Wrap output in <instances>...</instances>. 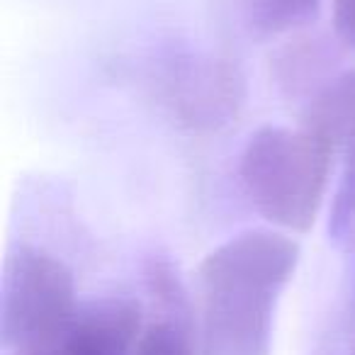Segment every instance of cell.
<instances>
[{
	"mask_svg": "<svg viewBox=\"0 0 355 355\" xmlns=\"http://www.w3.org/2000/svg\"><path fill=\"white\" fill-rule=\"evenodd\" d=\"M321 0H246V25L261 40L302 32L316 17Z\"/></svg>",
	"mask_w": 355,
	"mask_h": 355,
	"instance_id": "obj_8",
	"label": "cell"
},
{
	"mask_svg": "<svg viewBox=\"0 0 355 355\" xmlns=\"http://www.w3.org/2000/svg\"><path fill=\"white\" fill-rule=\"evenodd\" d=\"M73 272L44 248L20 243L6 261L0 338L15 355L56 350L78 311Z\"/></svg>",
	"mask_w": 355,
	"mask_h": 355,
	"instance_id": "obj_3",
	"label": "cell"
},
{
	"mask_svg": "<svg viewBox=\"0 0 355 355\" xmlns=\"http://www.w3.org/2000/svg\"><path fill=\"white\" fill-rule=\"evenodd\" d=\"M146 326L137 300L100 297L78 306L56 350L61 355H134Z\"/></svg>",
	"mask_w": 355,
	"mask_h": 355,
	"instance_id": "obj_5",
	"label": "cell"
},
{
	"mask_svg": "<svg viewBox=\"0 0 355 355\" xmlns=\"http://www.w3.org/2000/svg\"><path fill=\"white\" fill-rule=\"evenodd\" d=\"M336 151L300 127L266 124L246 139L239 180L251 207L285 234H306L329 198Z\"/></svg>",
	"mask_w": 355,
	"mask_h": 355,
	"instance_id": "obj_2",
	"label": "cell"
},
{
	"mask_svg": "<svg viewBox=\"0 0 355 355\" xmlns=\"http://www.w3.org/2000/svg\"><path fill=\"white\" fill-rule=\"evenodd\" d=\"M353 246H355V241H353ZM353 290H355V285H353ZM353 355H355V350H353Z\"/></svg>",
	"mask_w": 355,
	"mask_h": 355,
	"instance_id": "obj_12",
	"label": "cell"
},
{
	"mask_svg": "<svg viewBox=\"0 0 355 355\" xmlns=\"http://www.w3.org/2000/svg\"><path fill=\"white\" fill-rule=\"evenodd\" d=\"M300 261V241L272 227L214 246L198 268L205 355H270L277 304Z\"/></svg>",
	"mask_w": 355,
	"mask_h": 355,
	"instance_id": "obj_1",
	"label": "cell"
},
{
	"mask_svg": "<svg viewBox=\"0 0 355 355\" xmlns=\"http://www.w3.org/2000/svg\"><path fill=\"white\" fill-rule=\"evenodd\" d=\"M27 355H61L59 350H44V353H27Z\"/></svg>",
	"mask_w": 355,
	"mask_h": 355,
	"instance_id": "obj_11",
	"label": "cell"
},
{
	"mask_svg": "<svg viewBox=\"0 0 355 355\" xmlns=\"http://www.w3.org/2000/svg\"><path fill=\"white\" fill-rule=\"evenodd\" d=\"M158 85L171 117L195 134H212L232 124L246 98L236 66L207 54L175 59Z\"/></svg>",
	"mask_w": 355,
	"mask_h": 355,
	"instance_id": "obj_4",
	"label": "cell"
},
{
	"mask_svg": "<svg viewBox=\"0 0 355 355\" xmlns=\"http://www.w3.org/2000/svg\"><path fill=\"white\" fill-rule=\"evenodd\" d=\"M134 355H195L190 326L175 319L153 321L146 326Z\"/></svg>",
	"mask_w": 355,
	"mask_h": 355,
	"instance_id": "obj_9",
	"label": "cell"
},
{
	"mask_svg": "<svg viewBox=\"0 0 355 355\" xmlns=\"http://www.w3.org/2000/svg\"><path fill=\"white\" fill-rule=\"evenodd\" d=\"M336 44L340 40L336 37L334 42L329 37L309 35V32H297L285 40L275 49L270 59L272 78L280 85V90L290 98H304L309 103L334 76L338 51Z\"/></svg>",
	"mask_w": 355,
	"mask_h": 355,
	"instance_id": "obj_6",
	"label": "cell"
},
{
	"mask_svg": "<svg viewBox=\"0 0 355 355\" xmlns=\"http://www.w3.org/2000/svg\"><path fill=\"white\" fill-rule=\"evenodd\" d=\"M300 124L338 156L340 148L355 139V69L334 76L304 105Z\"/></svg>",
	"mask_w": 355,
	"mask_h": 355,
	"instance_id": "obj_7",
	"label": "cell"
},
{
	"mask_svg": "<svg viewBox=\"0 0 355 355\" xmlns=\"http://www.w3.org/2000/svg\"><path fill=\"white\" fill-rule=\"evenodd\" d=\"M331 22L340 44L355 49V0H331Z\"/></svg>",
	"mask_w": 355,
	"mask_h": 355,
	"instance_id": "obj_10",
	"label": "cell"
}]
</instances>
